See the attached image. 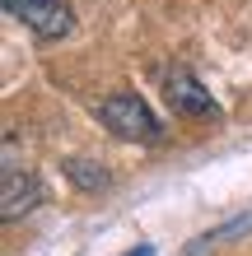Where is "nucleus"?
<instances>
[{"mask_svg":"<svg viewBox=\"0 0 252 256\" xmlns=\"http://www.w3.org/2000/svg\"><path fill=\"white\" fill-rule=\"evenodd\" d=\"M103 126H108L112 135H122V140H159V122L150 112V102H145L140 94H112L103 98Z\"/></svg>","mask_w":252,"mask_h":256,"instance_id":"obj_1","label":"nucleus"},{"mask_svg":"<svg viewBox=\"0 0 252 256\" xmlns=\"http://www.w3.org/2000/svg\"><path fill=\"white\" fill-rule=\"evenodd\" d=\"M0 5H5L19 24H28L38 38H47V42L66 38L70 24H75V14H70L66 0H0Z\"/></svg>","mask_w":252,"mask_h":256,"instance_id":"obj_2","label":"nucleus"},{"mask_svg":"<svg viewBox=\"0 0 252 256\" xmlns=\"http://www.w3.org/2000/svg\"><path fill=\"white\" fill-rule=\"evenodd\" d=\"M164 94H168L177 116H215V98L205 94V84L191 70H182V66L164 74Z\"/></svg>","mask_w":252,"mask_h":256,"instance_id":"obj_3","label":"nucleus"},{"mask_svg":"<svg viewBox=\"0 0 252 256\" xmlns=\"http://www.w3.org/2000/svg\"><path fill=\"white\" fill-rule=\"evenodd\" d=\"M38 200V182H33V172H24V168H5V177H0V219H19L28 214Z\"/></svg>","mask_w":252,"mask_h":256,"instance_id":"obj_4","label":"nucleus"},{"mask_svg":"<svg viewBox=\"0 0 252 256\" xmlns=\"http://www.w3.org/2000/svg\"><path fill=\"white\" fill-rule=\"evenodd\" d=\"M70 177H75L80 186H103V182H108L103 172H89V163H75V168H70Z\"/></svg>","mask_w":252,"mask_h":256,"instance_id":"obj_5","label":"nucleus"},{"mask_svg":"<svg viewBox=\"0 0 252 256\" xmlns=\"http://www.w3.org/2000/svg\"><path fill=\"white\" fill-rule=\"evenodd\" d=\"M122 256H154V247H150V242H140V247H131V252H122Z\"/></svg>","mask_w":252,"mask_h":256,"instance_id":"obj_6","label":"nucleus"}]
</instances>
